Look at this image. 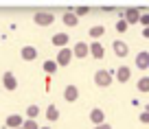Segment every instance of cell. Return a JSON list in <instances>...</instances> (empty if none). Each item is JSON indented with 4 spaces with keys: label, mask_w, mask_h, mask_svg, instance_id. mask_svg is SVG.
I'll return each instance as SVG.
<instances>
[{
    "label": "cell",
    "mask_w": 149,
    "mask_h": 129,
    "mask_svg": "<svg viewBox=\"0 0 149 129\" xmlns=\"http://www.w3.org/2000/svg\"><path fill=\"white\" fill-rule=\"evenodd\" d=\"M112 70H97L94 72V83H97L99 88H110L112 85Z\"/></svg>",
    "instance_id": "obj_1"
},
{
    "label": "cell",
    "mask_w": 149,
    "mask_h": 129,
    "mask_svg": "<svg viewBox=\"0 0 149 129\" xmlns=\"http://www.w3.org/2000/svg\"><path fill=\"white\" fill-rule=\"evenodd\" d=\"M138 120H140V123H145V125H149V112H140Z\"/></svg>",
    "instance_id": "obj_26"
},
{
    "label": "cell",
    "mask_w": 149,
    "mask_h": 129,
    "mask_svg": "<svg viewBox=\"0 0 149 129\" xmlns=\"http://www.w3.org/2000/svg\"><path fill=\"white\" fill-rule=\"evenodd\" d=\"M40 129H51V127H40Z\"/></svg>",
    "instance_id": "obj_30"
},
{
    "label": "cell",
    "mask_w": 149,
    "mask_h": 129,
    "mask_svg": "<svg viewBox=\"0 0 149 129\" xmlns=\"http://www.w3.org/2000/svg\"><path fill=\"white\" fill-rule=\"evenodd\" d=\"M114 74H116V81L118 83H127V81H130V77H132V70L127 68V66H121V68L114 70Z\"/></svg>",
    "instance_id": "obj_11"
},
{
    "label": "cell",
    "mask_w": 149,
    "mask_h": 129,
    "mask_svg": "<svg viewBox=\"0 0 149 129\" xmlns=\"http://www.w3.org/2000/svg\"><path fill=\"white\" fill-rule=\"evenodd\" d=\"M136 68L138 70H149V51H140L136 55Z\"/></svg>",
    "instance_id": "obj_8"
},
{
    "label": "cell",
    "mask_w": 149,
    "mask_h": 129,
    "mask_svg": "<svg viewBox=\"0 0 149 129\" xmlns=\"http://www.w3.org/2000/svg\"><path fill=\"white\" fill-rule=\"evenodd\" d=\"M22 129H40V125H37L35 118H26V120L22 123Z\"/></svg>",
    "instance_id": "obj_21"
},
{
    "label": "cell",
    "mask_w": 149,
    "mask_h": 129,
    "mask_svg": "<svg viewBox=\"0 0 149 129\" xmlns=\"http://www.w3.org/2000/svg\"><path fill=\"white\" fill-rule=\"evenodd\" d=\"M37 114H40V107L37 105H29L26 107V118H37Z\"/></svg>",
    "instance_id": "obj_22"
},
{
    "label": "cell",
    "mask_w": 149,
    "mask_h": 129,
    "mask_svg": "<svg viewBox=\"0 0 149 129\" xmlns=\"http://www.w3.org/2000/svg\"><path fill=\"white\" fill-rule=\"evenodd\" d=\"M20 57H22L24 61H33L37 57V48L35 46H22L20 48Z\"/></svg>",
    "instance_id": "obj_12"
},
{
    "label": "cell",
    "mask_w": 149,
    "mask_h": 129,
    "mask_svg": "<svg viewBox=\"0 0 149 129\" xmlns=\"http://www.w3.org/2000/svg\"><path fill=\"white\" fill-rule=\"evenodd\" d=\"M88 13H90V9H88V7H79V9L74 11V15H77V18H79V15H88Z\"/></svg>",
    "instance_id": "obj_25"
},
{
    "label": "cell",
    "mask_w": 149,
    "mask_h": 129,
    "mask_svg": "<svg viewBox=\"0 0 149 129\" xmlns=\"http://www.w3.org/2000/svg\"><path fill=\"white\" fill-rule=\"evenodd\" d=\"M72 55L77 57V59H86V57L90 55V44H86V42H77L72 48Z\"/></svg>",
    "instance_id": "obj_4"
},
{
    "label": "cell",
    "mask_w": 149,
    "mask_h": 129,
    "mask_svg": "<svg viewBox=\"0 0 149 129\" xmlns=\"http://www.w3.org/2000/svg\"><path fill=\"white\" fill-rule=\"evenodd\" d=\"M18 129H22V127H18Z\"/></svg>",
    "instance_id": "obj_31"
},
{
    "label": "cell",
    "mask_w": 149,
    "mask_h": 129,
    "mask_svg": "<svg viewBox=\"0 0 149 129\" xmlns=\"http://www.w3.org/2000/svg\"><path fill=\"white\" fill-rule=\"evenodd\" d=\"M127 26H130V24H127V22H125L123 18H121V20L116 22V31H118V33H125V31H127Z\"/></svg>",
    "instance_id": "obj_23"
},
{
    "label": "cell",
    "mask_w": 149,
    "mask_h": 129,
    "mask_svg": "<svg viewBox=\"0 0 149 129\" xmlns=\"http://www.w3.org/2000/svg\"><path fill=\"white\" fill-rule=\"evenodd\" d=\"M33 22H35L37 26H51V24L55 22V15H53L51 11H37V13L33 15Z\"/></svg>",
    "instance_id": "obj_2"
},
{
    "label": "cell",
    "mask_w": 149,
    "mask_h": 129,
    "mask_svg": "<svg viewBox=\"0 0 149 129\" xmlns=\"http://www.w3.org/2000/svg\"><path fill=\"white\" fill-rule=\"evenodd\" d=\"M90 53H92L94 59H103V55H105V48H103L99 42H92V44H90Z\"/></svg>",
    "instance_id": "obj_16"
},
{
    "label": "cell",
    "mask_w": 149,
    "mask_h": 129,
    "mask_svg": "<svg viewBox=\"0 0 149 129\" xmlns=\"http://www.w3.org/2000/svg\"><path fill=\"white\" fill-rule=\"evenodd\" d=\"M143 37H145V40H149V26L143 28Z\"/></svg>",
    "instance_id": "obj_28"
},
{
    "label": "cell",
    "mask_w": 149,
    "mask_h": 129,
    "mask_svg": "<svg viewBox=\"0 0 149 129\" xmlns=\"http://www.w3.org/2000/svg\"><path fill=\"white\" fill-rule=\"evenodd\" d=\"M92 129H112V125H107V123H103V125H97V127H92Z\"/></svg>",
    "instance_id": "obj_27"
},
{
    "label": "cell",
    "mask_w": 149,
    "mask_h": 129,
    "mask_svg": "<svg viewBox=\"0 0 149 129\" xmlns=\"http://www.w3.org/2000/svg\"><path fill=\"white\" fill-rule=\"evenodd\" d=\"M46 120L48 123H57V120H59V110H57V105L46 107Z\"/></svg>",
    "instance_id": "obj_17"
},
{
    "label": "cell",
    "mask_w": 149,
    "mask_h": 129,
    "mask_svg": "<svg viewBox=\"0 0 149 129\" xmlns=\"http://www.w3.org/2000/svg\"><path fill=\"white\" fill-rule=\"evenodd\" d=\"M51 42H53V46H57V48H68L70 37L66 35V33H55V35L51 37Z\"/></svg>",
    "instance_id": "obj_9"
},
{
    "label": "cell",
    "mask_w": 149,
    "mask_h": 129,
    "mask_svg": "<svg viewBox=\"0 0 149 129\" xmlns=\"http://www.w3.org/2000/svg\"><path fill=\"white\" fill-rule=\"evenodd\" d=\"M136 88H138V92H145V94H147V92H149V77H143V79H138Z\"/></svg>",
    "instance_id": "obj_20"
},
{
    "label": "cell",
    "mask_w": 149,
    "mask_h": 129,
    "mask_svg": "<svg viewBox=\"0 0 149 129\" xmlns=\"http://www.w3.org/2000/svg\"><path fill=\"white\" fill-rule=\"evenodd\" d=\"M61 22H64L66 26H77V24H79V18H77L72 11H66V13L61 15Z\"/></svg>",
    "instance_id": "obj_15"
},
{
    "label": "cell",
    "mask_w": 149,
    "mask_h": 129,
    "mask_svg": "<svg viewBox=\"0 0 149 129\" xmlns=\"http://www.w3.org/2000/svg\"><path fill=\"white\" fill-rule=\"evenodd\" d=\"M147 13H149V11H147Z\"/></svg>",
    "instance_id": "obj_32"
},
{
    "label": "cell",
    "mask_w": 149,
    "mask_h": 129,
    "mask_svg": "<svg viewBox=\"0 0 149 129\" xmlns=\"http://www.w3.org/2000/svg\"><path fill=\"white\" fill-rule=\"evenodd\" d=\"M64 98L68 103H74L77 98H79V88H74V85H66V88H64Z\"/></svg>",
    "instance_id": "obj_14"
},
{
    "label": "cell",
    "mask_w": 149,
    "mask_h": 129,
    "mask_svg": "<svg viewBox=\"0 0 149 129\" xmlns=\"http://www.w3.org/2000/svg\"><path fill=\"white\" fill-rule=\"evenodd\" d=\"M22 116L20 114H11V116H7L5 118V127H9V129H18V127H22Z\"/></svg>",
    "instance_id": "obj_10"
},
{
    "label": "cell",
    "mask_w": 149,
    "mask_h": 129,
    "mask_svg": "<svg viewBox=\"0 0 149 129\" xmlns=\"http://www.w3.org/2000/svg\"><path fill=\"white\" fill-rule=\"evenodd\" d=\"M88 35L92 37V40H99L101 35H105V26H101V24H94V26H90Z\"/></svg>",
    "instance_id": "obj_18"
},
{
    "label": "cell",
    "mask_w": 149,
    "mask_h": 129,
    "mask_svg": "<svg viewBox=\"0 0 149 129\" xmlns=\"http://www.w3.org/2000/svg\"><path fill=\"white\" fill-rule=\"evenodd\" d=\"M72 51H70V48H59V53H57V66H61V68H64V66H68L70 61H72Z\"/></svg>",
    "instance_id": "obj_3"
},
{
    "label": "cell",
    "mask_w": 149,
    "mask_h": 129,
    "mask_svg": "<svg viewBox=\"0 0 149 129\" xmlns=\"http://www.w3.org/2000/svg\"><path fill=\"white\" fill-rule=\"evenodd\" d=\"M138 24H143V28H147V26H149V13H140Z\"/></svg>",
    "instance_id": "obj_24"
},
{
    "label": "cell",
    "mask_w": 149,
    "mask_h": 129,
    "mask_svg": "<svg viewBox=\"0 0 149 129\" xmlns=\"http://www.w3.org/2000/svg\"><path fill=\"white\" fill-rule=\"evenodd\" d=\"M145 112H149V103H147V105H145Z\"/></svg>",
    "instance_id": "obj_29"
},
{
    "label": "cell",
    "mask_w": 149,
    "mask_h": 129,
    "mask_svg": "<svg viewBox=\"0 0 149 129\" xmlns=\"http://www.w3.org/2000/svg\"><path fill=\"white\" fill-rule=\"evenodd\" d=\"M90 123H94V127H97V125H103L105 123V112H103L101 107H92V110H90Z\"/></svg>",
    "instance_id": "obj_7"
},
{
    "label": "cell",
    "mask_w": 149,
    "mask_h": 129,
    "mask_svg": "<svg viewBox=\"0 0 149 129\" xmlns=\"http://www.w3.org/2000/svg\"><path fill=\"white\" fill-rule=\"evenodd\" d=\"M112 51H114V55L116 57H127V53H130V46H127V42L123 40H114V44H112Z\"/></svg>",
    "instance_id": "obj_5"
},
{
    "label": "cell",
    "mask_w": 149,
    "mask_h": 129,
    "mask_svg": "<svg viewBox=\"0 0 149 129\" xmlns=\"http://www.w3.org/2000/svg\"><path fill=\"white\" fill-rule=\"evenodd\" d=\"M57 68H59V66H57V61H55V59H48V61H44V66H42V70H44L46 74H53Z\"/></svg>",
    "instance_id": "obj_19"
},
{
    "label": "cell",
    "mask_w": 149,
    "mask_h": 129,
    "mask_svg": "<svg viewBox=\"0 0 149 129\" xmlns=\"http://www.w3.org/2000/svg\"><path fill=\"white\" fill-rule=\"evenodd\" d=\"M123 20H125L127 24H136V22L140 20V9H136V7H130V9L125 11V18H123Z\"/></svg>",
    "instance_id": "obj_13"
},
{
    "label": "cell",
    "mask_w": 149,
    "mask_h": 129,
    "mask_svg": "<svg viewBox=\"0 0 149 129\" xmlns=\"http://www.w3.org/2000/svg\"><path fill=\"white\" fill-rule=\"evenodd\" d=\"M2 85H5V90H9V92H13V90L18 88V79L13 77V72L7 70V72L2 74Z\"/></svg>",
    "instance_id": "obj_6"
}]
</instances>
